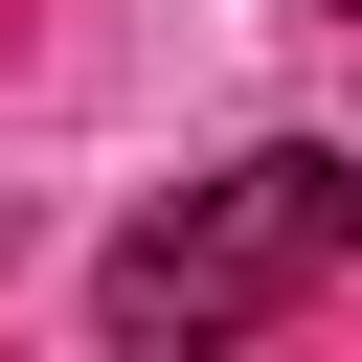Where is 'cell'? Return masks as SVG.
Returning <instances> with one entry per match:
<instances>
[{
  "label": "cell",
  "instance_id": "obj_1",
  "mask_svg": "<svg viewBox=\"0 0 362 362\" xmlns=\"http://www.w3.org/2000/svg\"><path fill=\"white\" fill-rule=\"evenodd\" d=\"M339 249H362V158H339V136H249L226 181H181V204H136V226H113L90 339H113V362H204V339H249V317L339 294Z\"/></svg>",
  "mask_w": 362,
  "mask_h": 362
},
{
  "label": "cell",
  "instance_id": "obj_2",
  "mask_svg": "<svg viewBox=\"0 0 362 362\" xmlns=\"http://www.w3.org/2000/svg\"><path fill=\"white\" fill-rule=\"evenodd\" d=\"M0 272H23V204H0Z\"/></svg>",
  "mask_w": 362,
  "mask_h": 362
}]
</instances>
